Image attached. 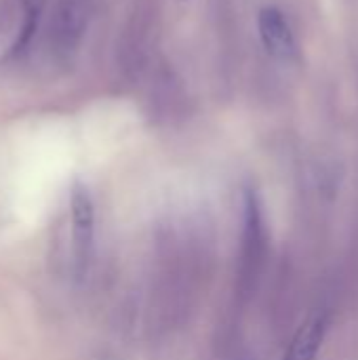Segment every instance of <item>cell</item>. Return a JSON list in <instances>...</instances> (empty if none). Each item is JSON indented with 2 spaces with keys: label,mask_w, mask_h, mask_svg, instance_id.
<instances>
[{
  "label": "cell",
  "mask_w": 358,
  "mask_h": 360,
  "mask_svg": "<svg viewBox=\"0 0 358 360\" xmlns=\"http://www.w3.org/2000/svg\"><path fill=\"white\" fill-rule=\"evenodd\" d=\"M266 232H264V215L262 202L255 190L247 188L243 194V247H241V287L247 291L260 272V264L264 257Z\"/></svg>",
  "instance_id": "6da1fadb"
},
{
  "label": "cell",
  "mask_w": 358,
  "mask_h": 360,
  "mask_svg": "<svg viewBox=\"0 0 358 360\" xmlns=\"http://www.w3.org/2000/svg\"><path fill=\"white\" fill-rule=\"evenodd\" d=\"M34 32H36V13H27L25 25H23V30H21V36L17 38V42H15V46H13V53H17L19 49H23V46L30 42V38L34 36Z\"/></svg>",
  "instance_id": "8992f818"
},
{
  "label": "cell",
  "mask_w": 358,
  "mask_h": 360,
  "mask_svg": "<svg viewBox=\"0 0 358 360\" xmlns=\"http://www.w3.org/2000/svg\"><path fill=\"white\" fill-rule=\"evenodd\" d=\"M70 211H72V243H74V264L76 274L82 276L89 268L93 240H95V205L93 198L80 181L72 186L70 194Z\"/></svg>",
  "instance_id": "7a4b0ae2"
},
{
  "label": "cell",
  "mask_w": 358,
  "mask_h": 360,
  "mask_svg": "<svg viewBox=\"0 0 358 360\" xmlns=\"http://www.w3.org/2000/svg\"><path fill=\"white\" fill-rule=\"evenodd\" d=\"M257 30L264 49L279 61L298 59V40L285 13L276 6H264L257 15Z\"/></svg>",
  "instance_id": "3957f363"
},
{
  "label": "cell",
  "mask_w": 358,
  "mask_h": 360,
  "mask_svg": "<svg viewBox=\"0 0 358 360\" xmlns=\"http://www.w3.org/2000/svg\"><path fill=\"white\" fill-rule=\"evenodd\" d=\"M327 335V316L323 312L312 314L293 335L285 360H317Z\"/></svg>",
  "instance_id": "5b68a950"
},
{
  "label": "cell",
  "mask_w": 358,
  "mask_h": 360,
  "mask_svg": "<svg viewBox=\"0 0 358 360\" xmlns=\"http://www.w3.org/2000/svg\"><path fill=\"white\" fill-rule=\"evenodd\" d=\"M89 23V11L82 0H61L53 19V40L57 49L72 51Z\"/></svg>",
  "instance_id": "277c9868"
}]
</instances>
